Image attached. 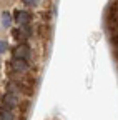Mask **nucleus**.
<instances>
[{
  "mask_svg": "<svg viewBox=\"0 0 118 120\" xmlns=\"http://www.w3.org/2000/svg\"><path fill=\"white\" fill-rule=\"evenodd\" d=\"M28 55H30V49H28L27 45H18V47L13 50V57H15V58H23V60H27Z\"/></svg>",
  "mask_w": 118,
  "mask_h": 120,
  "instance_id": "1",
  "label": "nucleus"
},
{
  "mask_svg": "<svg viewBox=\"0 0 118 120\" xmlns=\"http://www.w3.org/2000/svg\"><path fill=\"white\" fill-rule=\"evenodd\" d=\"M15 105H17V95L7 94V95L4 97V109H5V110H12Z\"/></svg>",
  "mask_w": 118,
  "mask_h": 120,
  "instance_id": "2",
  "label": "nucleus"
},
{
  "mask_svg": "<svg viewBox=\"0 0 118 120\" xmlns=\"http://www.w3.org/2000/svg\"><path fill=\"white\" fill-rule=\"evenodd\" d=\"M15 20L18 22V23H22V25H27L28 22L32 20V15L28 13V12H23V10H18V12H15Z\"/></svg>",
  "mask_w": 118,
  "mask_h": 120,
  "instance_id": "3",
  "label": "nucleus"
},
{
  "mask_svg": "<svg viewBox=\"0 0 118 120\" xmlns=\"http://www.w3.org/2000/svg\"><path fill=\"white\" fill-rule=\"evenodd\" d=\"M12 68H13V72H17V73H22V72H25L27 70V62H23V58H15V60H13V62H12V65H10Z\"/></svg>",
  "mask_w": 118,
  "mask_h": 120,
  "instance_id": "4",
  "label": "nucleus"
},
{
  "mask_svg": "<svg viewBox=\"0 0 118 120\" xmlns=\"http://www.w3.org/2000/svg\"><path fill=\"white\" fill-rule=\"evenodd\" d=\"M0 120H13L10 110H4V112H0Z\"/></svg>",
  "mask_w": 118,
  "mask_h": 120,
  "instance_id": "5",
  "label": "nucleus"
},
{
  "mask_svg": "<svg viewBox=\"0 0 118 120\" xmlns=\"http://www.w3.org/2000/svg\"><path fill=\"white\" fill-rule=\"evenodd\" d=\"M111 43H113L115 49H118V34H115V35L111 37Z\"/></svg>",
  "mask_w": 118,
  "mask_h": 120,
  "instance_id": "6",
  "label": "nucleus"
},
{
  "mask_svg": "<svg viewBox=\"0 0 118 120\" xmlns=\"http://www.w3.org/2000/svg\"><path fill=\"white\" fill-rule=\"evenodd\" d=\"M10 25V17L7 13H4V27H8Z\"/></svg>",
  "mask_w": 118,
  "mask_h": 120,
  "instance_id": "7",
  "label": "nucleus"
},
{
  "mask_svg": "<svg viewBox=\"0 0 118 120\" xmlns=\"http://www.w3.org/2000/svg\"><path fill=\"white\" fill-rule=\"evenodd\" d=\"M7 49V42H0V52H5Z\"/></svg>",
  "mask_w": 118,
  "mask_h": 120,
  "instance_id": "8",
  "label": "nucleus"
},
{
  "mask_svg": "<svg viewBox=\"0 0 118 120\" xmlns=\"http://www.w3.org/2000/svg\"><path fill=\"white\" fill-rule=\"evenodd\" d=\"M111 8H113V10H116V12H118V0H115V2H113V4H111Z\"/></svg>",
  "mask_w": 118,
  "mask_h": 120,
  "instance_id": "9",
  "label": "nucleus"
},
{
  "mask_svg": "<svg viewBox=\"0 0 118 120\" xmlns=\"http://www.w3.org/2000/svg\"><path fill=\"white\" fill-rule=\"evenodd\" d=\"M23 2H25L27 5H33V4H37V0H23Z\"/></svg>",
  "mask_w": 118,
  "mask_h": 120,
  "instance_id": "10",
  "label": "nucleus"
}]
</instances>
